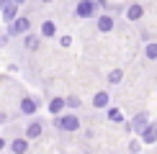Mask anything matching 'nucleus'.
Listing matches in <instances>:
<instances>
[{
    "mask_svg": "<svg viewBox=\"0 0 157 154\" xmlns=\"http://www.w3.org/2000/svg\"><path fill=\"white\" fill-rule=\"evenodd\" d=\"M147 57L149 59H157V44H149L147 46Z\"/></svg>",
    "mask_w": 157,
    "mask_h": 154,
    "instance_id": "15",
    "label": "nucleus"
},
{
    "mask_svg": "<svg viewBox=\"0 0 157 154\" xmlns=\"http://www.w3.org/2000/svg\"><path fill=\"white\" fill-rule=\"evenodd\" d=\"M108 80H111V82H121V69H116V72H111V75H108Z\"/></svg>",
    "mask_w": 157,
    "mask_h": 154,
    "instance_id": "17",
    "label": "nucleus"
},
{
    "mask_svg": "<svg viewBox=\"0 0 157 154\" xmlns=\"http://www.w3.org/2000/svg\"><path fill=\"white\" fill-rule=\"evenodd\" d=\"M3 18L8 23H13V18H16V13H18V8H16V3H13V0H3Z\"/></svg>",
    "mask_w": 157,
    "mask_h": 154,
    "instance_id": "2",
    "label": "nucleus"
},
{
    "mask_svg": "<svg viewBox=\"0 0 157 154\" xmlns=\"http://www.w3.org/2000/svg\"><path fill=\"white\" fill-rule=\"evenodd\" d=\"M142 139H144L147 144H152V141H157V126H149V128H142Z\"/></svg>",
    "mask_w": 157,
    "mask_h": 154,
    "instance_id": "5",
    "label": "nucleus"
},
{
    "mask_svg": "<svg viewBox=\"0 0 157 154\" xmlns=\"http://www.w3.org/2000/svg\"><path fill=\"white\" fill-rule=\"evenodd\" d=\"M0 149H3V141H0Z\"/></svg>",
    "mask_w": 157,
    "mask_h": 154,
    "instance_id": "20",
    "label": "nucleus"
},
{
    "mask_svg": "<svg viewBox=\"0 0 157 154\" xmlns=\"http://www.w3.org/2000/svg\"><path fill=\"white\" fill-rule=\"evenodd\" d=\"M13 3H23V0H13Z\"/></svg>",
    "mask_w": 157,
    "mask_h": 154,
    "instance_id": "19",
    "label": "nucleus"
},
{
    "mask_svg": "<svg viewBox=\"0 0 157 154\" xmlns=\"http://www.w3.org/2000/svg\"><path fill=\"white\" fill-rule=\"evenodd\" d=\"M29 31V18H18L16 23H10V34H23Z\"/></svg>",
    "mask_w": 157,
    "mask_h": 154,
    "instance_id": "4",
    "label": "nucleus"
},
{
    "mask_svg": "<svg viewBox=\"0 0 157 154\" xmlns=\"http://www.w3.org/2000/svg\"><path fill=\"white\" fill-rule=\"evenodd\" d=\"M26 134H29V136L34 139V136H39V134H41V126H39V123H31V126H29V131H26Z\"/></svg>",
    "mask_w": 157,
    "mask_h": 154,
    "instance_id": "14",
    "label": "nucleus"
},
{
    "mask_svg": "<svg viewBox=\"0 0 157 154\" xmlns=\"http://www.w3.org/2000/svg\"><path fill=\"white\" fill-rule=\"evenodd\" d=\"M98 3H103V0H98Z\"/></svg>",
    "mask_w": 157,
    "mask_h": 154,
    "instance_id": "21",
    "label": "nucleus"
},
{
    "mask_svg": "<svg viewBox=\"0 0 157 154\" xmlns=\"http://www.w3.org/2000/svg\"><path fill=\"white\" fill-rule=\"evenodd\" d=\"M93 103H95V108H103V105H108V95H106V93H98L95 98H93Z\"/></svg>",
    "mask_w": 157,
    "mask_h": 154,
    "instance_id": "8",
    "label": "nucleus"
},
{
    "mask_svg": "<svg viewBox=\"0 0 157 154\" xmlns=\"http://www.w3.org/2000/svg\"><path fill=\"white\" fill-rule=\"evenodd\" d=\"M21 111H23V113H34V111H36V103L31 100V98H26V100L21 103Z\"/></svg>",
    "mask_w": 157,
    "mask_h": 154,
    "instance_id": "7",
    "label": "nucleus"
},
{
    "mask_svg": "<svg viewBox=\"0 0 157 154\" xmlns=\"http://www.w3.org/2000/svg\"><path fill=\"white\" fill-rule=\"evenodd\" d=\"M126 16L132 18V21H134V18H139V16H142V8H139V5H132V8H129V13H126Z\"/></svg>",
    "mask_w": 157,
    "mask_h": 154,
    "instance_id": "13",
    "label": "nucleus"
},
{
    "mask_svg": "<svg viewBox=\"0 0 157 154\" xmlns=\"http://www.w3.org/2000/svg\"><path fill=\"white\" fill-rule=\"evenodd\" d=\"M98 28H101V31H111V28H113V21H111L108 16H101V21H98Z\"/></svg>",
    "mask_w": 157,
    "mask_h": 154,
    "instance_id": "6",
    "label": "nucleus"
},
{
    "mask_svg": "<svg viewBox=\"0 0 157 154\" xmlns=\"http://www.w3.org/2000/svg\"><path fill=\"white\" fill-rule=\"evenodd\" d=\"M144 123H147V113H139V116L134 118V128H136V131H142V128H144Z\"/></svg>",
    "mask_w": 157,
    "mask_h": 154,
    "instance_id": "9",
    "label": "nucleus"
},
{
    "mask_svg": "<svg viewBox=\"0 0 157 154\" xmlns=\"http://www.w3.org/2000/svg\"><path fill=\"white\" fill-rule=\"evenodd\" d=\"M62 105H64V100H59V98H54V100L49 103V111H52V113H59V111H62Z\"/></svg>",
    "mask_w": 157,
    "mask_h": 154,
    "instance_id": "11",
    "label": "nucleus"
},
{
    "mask_svg": "<svg viewBox=\"0 0 157 154\" xmlns=\"http://www.w3.org/2000/svg\"><path fill=\"white\" fill-rule=\"evenodd\" d=\"M108 118H111V121H116V123H119V121L124 118V116H121V111H119V108H111V111H108Z\"/></svg>",
    "mask_w": 157,
    "mask_h": 154,
    "instance_id": "12",
    "label": "nucleus"
},
{
    "mask_svg": "<svg viewBox=\"0 0 157 154\" xmlns=\"http://www.w3.org/2000/svg\"><path fill=\"white\" fill-rule=\"evenodd\" d=\"M41 34H44V36H54V34H57V28H54V23H52V21H47V23L41 26Z\"/></svg>",
    "mask_w": 157,
    "mask_h": 154,
    "instance_id": "10",
    "label": "nucleus"
},
{
    "mask_svg": "<svg viewBox=\"0 0 157 154\" xmlns=\"http://www.w3.org/2000/svg\"><path fill=\"white\" fill-rule=\"evenodd\" d=\"M93 13H95V5L88 3V0L77 5V16H80V18H88V16H93Z\"/></svg>",
    "mask_w": 157,
    "mask_h": 154,
    "instance_id": "3",
    "label": "nucleus"
},
{
    "mask_svg": "<svg viewBox=\"0 0 157 154\" xmlns=\"http://www.w3.org/2000/svg\"><path fill=\"white\" fill-rule=\"evenodd\" d=\"M57 126H59V128H64V131H77L80 121H77V116H62V118L57 121Z\"/></svg>",
    "mask_w": 157,
    "mask_h": 154,
    "instance_id": "1",
    "label": "nucleus"
},
{
    "mask_svg": "<svg viewBox=\"0 0 157 154\" xmlns=\"http://www.w3.org/2000/svg\"><path fill=\"white\" fill-rule=\"evenodd\" d=\"M13 152H26V141H13Z\"/></svg>",
    "mask_w": 157,
    "mask_h": 154,
    "instance_id": "16",
    "label": "nucleus"
},
{
    "mask_svg": "<svg viewBox=\"0 0 157 154\" xmlns=\"http://www.w3.org/2000/svg\"><path fill=\"white\" fill-rule=\"evenodd\" d=\"M67 105H72V108H77V105H80V100H77V98H67Z\"/></svg>",
    "mask_w": 157,
    "mask_h": 154,
    "instance_id": "18",
    "label": "nucleus"
}]
</instances>
